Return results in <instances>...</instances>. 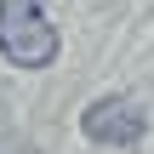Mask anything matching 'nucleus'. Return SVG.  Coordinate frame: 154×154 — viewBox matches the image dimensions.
Listing matches in <instances>:
<instances>
[{
	"label": "nucleus",
	"instance_id": "obj_1",
	"mask_svg": "<svg viewBox=\"0 0 154 154\" xmlns=\"http://www.w3.org/2000/svg\"><path fill=\"white\" fill-rule=\"evenodd\" d=\"M57 23L46 0H0V57L11 69H51L57 63Z\"/></svg>",
	"mask_w": 154,
	"mask_h": 154
},
{
	"label": "nucleus",
	"instance_id": "obj_2",
	"mask_svg": "<svg viewBox=\"0 0 154 154\" xmlns=\"http://www.w3.org/2000/svg\"><path fill=\"white\" fill-rule=\"evenodd\" d=\"M80 131L91 137V143H103V149H131L143 131H149V114L131 103V97H97L86 114H80Z\"/></svg>",
	"mask_w": 154,
	"mask_h": 154
}]
</instances>
